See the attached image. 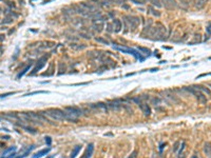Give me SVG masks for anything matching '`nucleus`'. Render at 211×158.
<instances>
[{
	"label": "nucleus",
	"mask_w": 211,
	"mask_h": 158,
	"mask_svg": "<svg viewBox=\"0 0 211 158\" xmlns=\"http://www.w3.org/2000/svg\"><path fill=\"white\" fill-rule=\"evenodd\" d=\"M63 111H65V120L70 122H77L78 117L82 115V110L78 106H65Z\"/></svg>",
	"instance_id": "obj_1"
},
{
	"label": "nucleus",
	"mask_w": 211,
	"mask_h": 158,
	"mask_svg": "<svg viewBox=\"0 0 211 158\" xmlns=\"http://www.w3.org/2000/svg\"><path fill=\"white\" fill-rule=\"evenodd\" d=\"M42 115L49 116L50 118L54 119V120L61 121V120H65V111L60 110V109H49L46 111L41 112Z\"/></svg>",
	"instance_id": "obj_2"
},
{
	"label": "nucleus",
	"mask_w": 211,
	"mask_h": 158,
	"mask_svg": "<svg viewBox=\"0 0 211 158\" xmlns=\"http://www.w3.org/2000/svg\"><path fill=\"white\" fill-rule=\"evenodd\" d=\"M124 20H125V29H126V32L128 31V29H135L139 24V18L136 16L126 15V16H124Z\"/></svg>",
	"instance_id": "obj_3"
},
{
	"label": "nucleus",
	"mask_w": 211,
	"mask_h": 158,
	"mask_svg": "<svg viewBox=\"0 0 211 158\" xmlns=\"http://www.w3.org/2000/svg\"><path fill=\"white\" fill-rule=\"evenodd\" d=\"M114 48H115V50H117V51H121V52H122V53H126V54H131V55H133L134 57L136 58V59L141 60V61H143V60L145 59L144 57H141V53H138L137 51L133 50V48H124V47H114Z\"/></svg>",
	"instance_id": "obj_4"
},
{
	"label": "nucleus",
	"mask_w": 211,
	"mask_h": 158,
	"mask_svg": "<svg viewBox=\"0 0 211 158\" xmlns=\"http://www.w3.org/2000/svg\"><path fill=\"white\" fill-rule=\"evenodd\" d=\"M163 6H165L167 10H174L177 8V3L175 2V0H161Z\"/></svg>",
	"instance_id": "obj_5"
},
{
	"label": "nucleus",
	"mask_w": 211,
	"mask_h": 158,
	"mask_svg": "<svg viewBox=\"0 0 211 158\" xmlns=\"http://www.w3.org/2000/svg\"><path fill=\"white\" fill-rule=\"evenodd\" d=\"M45 61H46V57H45V56H43L42 58H40V59H39V62H38L39 65H37V67H34L33 71L31 72V75H35L38 71H40V70L45 65Z\"/></svg>",
	"instance_id": "obj_6"
},
{
	"label": "nucleus",
	"mask_w": 211,
	"mask_h": 158,
	"mask_svg": "<svg viewBox=\"0 0 211 158\" xmlns=\"http://www.w3.org/2000/svg\"><path fill=\"white\" fill-rule=\"evenodd\" d=\"M99 21V19H94L93 20V25H92V28L94 29V31H96V32H101L102 31V29H104V25H105V23H104V21H101V22H98Z\"/></svg>",
	"instance_id": "obj_7"
},
{
	"label": "nucleus",
	"mask_w": 211,
	"mask_h": 158,
	"mask_svg": "<svg viewBox=\"0 0 211 158\" xmlns=\"http://www.w3.org/2000/svg\"><path fill=\"white\" fill-rule=\"evenodd\" d=\"M138 106L141 108V112H143L146 116H149L151 114V109H150V106H149L147 103H143V102H141V103L138 104Z\"/></svg>",
	"instance_id": "obj_8"
},
{
	"label": "nucleus",
	"mask_w": 211,
	"mask_h": 158,
	"mask_svg": "<svg viewBox=\"0 0 211 158\" xmlns=\"http://www.w3.org/2000/svg\"><path fill=\"white\" fill-rule=\"evenodd\" d=\"M50 148H48V149H42L40 151H38L36 154H34L33 156H32V158H41L43 156H45L46 154H49V152H50Z\"/></svg>",
	"instance_id": "obj_9"
},
{
	"label": "nucleus",
	"mask_w": 211,
	"mask_h": 158,
	"mask_svg": "<svg viewBox=\"0 0 211 158\" xmlns=\"http://www.w3.org/2000/svg\"><path fill=\"white\" fill-rule=\"evenodd\" d=\"M209 1V0H193V3H194V6L198 10H202L204 6L206 5V3Z\"/></svg>",
	"instance_id": "obj_10"
},
{
	"label": "nucleus",
	"mask_w": 211,
	"mask_h": 158,
	"mask_svg": "<svg viewBox=\"0 0 211 158\" xmlns=\"http://www.w3.org/2000/svg\"><path fill=\"white\" fill-rule=\"evenodd\" d=\"M93 150H94V144L93 143H90L87 148V151H85V155L82 156V158H90L92 156V153H93Z\"/></svg>",
	"instance_id": "obj_11"
},
{
	"label": "nucleus",
	"mask_w": 211,
	"mask_h": 158,
	"mask_svg": "<svg viewBox=\"0 0 211 158\" xmlns=\"http://www.w3.org/2000/svg\"><path fill=\"white\" fill-rule=\"evenodd\" d=\"M113 25H114V32L115 33H118L121 32V28H122V23L119 19H114L113 20Z\"/></svg>",
	"instance_id": "obj_12"
},
{
	"label": "nucleus",
	"mask_w": 211,
	"mask_h": 158,
	"mask_svg": "<svg viewBox=\"0 0 211 158\" xmlns=\"http://www.w3.org/2000/svg\"><path fill=\"white\" fill-rule=\"evenodd\" d=\"M80 5L82 6V9L85 10V12H93L95 10V8L93 5H91V4H88V3H85V2H81V3H80Z\"/></svg>",
	"instance_id": "obj_13"
},
{
	"label": "nucleus",
	"mask_w": 211,
	"mask_h": 158,
	"mask_svg": "<svg viewBox=\"0 0 211 158\" xmlns=\"http://www.w3.org/2000/svg\"><path fill=\"white\" fill-rule=\"evenodd\" d=\"M149 2L151 3V5L153 8H157V9H161L163 8V4H161V0H148Z\"/></svg>",
	"instance_id": "obj_14"
},
{
	"label": "nucleus",
	"mask_w": 211,
	"mask_h": 158,
	"mask_svg": "<svg viewBox=\"0 0 211 158\" xmlns=\"http://www.w3.org/2000/svg\"><path fill=\"white\" fill-rule=\"evenodd\" d=\"M194 95L196 96V98L198 99V101H200V102H202V103H206V102H207V99H206V97L204 96L202 93H197V92L195 91Z\"/></svg>",
	"instance_id": "obj_15"
},
{
	"label": "nucleus",
	"mask_w": 211,
	"mask_h": 158,
	"mask_svg": "<svg viewBox=\"0 0 211 158\" xmlns=\"http://www.w3.org/2000/svg\"><path fill=\"white\" fill-rule=\"evenodd\" d=\"M193 89H195V90H201V91H203V92H205V93H207L208 95H211L210 90L208 89V87H205V86H193Z\"/></svg>",
	"instance_id": "obj_16"
},
{
	"label": "nucleus",
	"mask_w": 211,
	"mask_h": 158,
	"mask_svg": "<svg viewBox=\"0 0 211 158\" xmlns=\"http://www.w3.org/2000/svg\"><path fill=\"white\" fill-rule=\"evenodd\" d=\"M31 67H32L31 64H30V65H26V67H25V69H24L22 72H20L18 75H17V79H19V78H21V77H22V76H24V75H25L26 73H28L29 70L31 69Z\"/></svg>",
	"instance_id": "obj_17"
},
{
	"label": "nucleus",
	"mask_w": 211,
	"mask_h": 158,
	"mask_svg": "<svg viewBox=\"0 0 211 158\" xmlns=\"http://www.w3.org/2000/svg\"><path fill=\"white\" fill-rule=\"evenodd\" d=\"M33 149H35V145H31V148H29V149L26 150L22 155H21V156H18V157H16V158H24V157H26V156H28V155L32 152V150H33Z\"/></svg>",
	"instance_id": "obj_18"
},
{
	"label": "nucleus",
	"mask_w": 211,
	"mask_h": 158,
	"mask_svg": "<svg viewBox=\"0 0 211 158\" xmlns=\"http://www.w3.org/2000/svg\"><path fill=\"white\" fill-rule=\"evenodd\" d=\"M14 21V18L12 16H5L2 20V23L3 24H9V23H12Z\"/></svg>",
	"instance_id": "obj_19"
},
{
	"label": "nucleus",
	"mask_w": 211,
	"mask_h": 158,
	"mask_svg": "<svg viewBox=\"0 0 211 158\" xmlns=\"http://www.w3.org/2000/svg\"><path fill=\"white\" fill-rule=\"evenodd\" d=\"M80 149H81V147H80V145H77V147H76L75 149L73 150L72 154H71V158H75L76 156H77V154H78V153H79Z\"/></svg>",
	"instance_id": "obj_20"
},
{
	"label": "nucleus",
	"mask_w": 211,
	"mask_h": 158,
	"mask_svg": "<svg viewBox=\"0 0 211 158\" xmlns=\"http://www.w3.org/2000/svg\"><path fill=\"white\" fill-rule=\"evenodd\" d=\"M95 40H96L97 42L104 43V44H106V45H110V42H109V41L106 40L105 38H102V37H96V38H95Z\"/></svg>",
	"instance_id": "obj_21"
},
{
	"label": "nucleus",
	"mask_w": 211,
	"mask_h": 158,
	"mask_svg": "<svg viewBox=\"0 0 211 158\" xmlns=\"http://www.w3.org/2000/svg\"><path fill=\"white\" fill-rule=\"evenodd\" d=\"M12 151H13V152H15V151H16V147H11V148H9V149H6V150L3 152V154H2V155H3V157H5L10 152H12ZM3 157H2V158H3Z\"/></svg>",
	"instance_id": "obj_22"
},
{
	"label": "nucleus",
	"mask_w": 211,
	"mask_h": 158,
	"mask_svg": "<svg viewBox=\"0 0 211 158\" xmlns=\"http://www.w3.org/2000/svg\"><path fill=\"white\" fill-rule=\"evenodd\" d=\"M149 10L151 11V13L153 14L154 16H156V17H161V13H159L158 11H156L155 9L153 8V6H149Z\"/></svg>",
	"instance_id": "obj_23"
},
{
	"label": "nucleus",
	"mask_w": 211,
	"mask_h": 158,
	"mask_svg": "<svg viewBox=\"0 0 211 158\" xmlns=\"http://www.w3.org/2000/svg\"><path fill=\"white\" fill-rule=\"evenodd\" d=\"M138 51L145 53V55H148V56L151 54V51L149 50V48H138Z\"/></svg>",
	"instance_id": "obj_24"
},
{
	"label": "nucleus",
	"mask_w": 211,
	"mask_h": 158,
	"mask_svg": "<svg viewBox=\"0 0 211 158\" xmlns=\"http://www.w3.org/2000/svg\"><path fill=\"white\" fill-rule=\"evenodd\" d=\"M114 25L112 23H107V32L108 33H112V32H114Z\"/></svg>",
	"instance_id": "obj_25"
},
{
	"label": "nucleus",
	"mask_w": 211,
	"mask_h": 158,
	"mask_svg": "<svg viewBox=\"0 0 211 158\" xmlns=\"http://www.w3.org/2000/svg\"><path fill=\"white\" fill-rule=\"evenodd\" d=\"M205 152L207 154H211V144L210 143H206L205 144Z\"/></svg>",
	"instance_id": "obj_26"
},
{
	"label": "nucleus",
	"mask_w": 211,
	"mask_h": 158,
	"mask_svg": "<svg viewBox=\"0 0 211 158\" xmlns=\"http://www.w3.org/2000/svg\"><path fill=\"white\" fill-rule=\"evenodd\" d=\"M22 128L26 131V132H30V133H32V134H35L36 133V131L34 130L33 128H30V126H22Z\"/></svg>",
	"instance_id": "obj_27"
},
{
	"label": "nucleus",
	"mask_w": 211,
	"mask_h": 158,
	"mask_svg": "<svg viewBox=\"0 0 211 158\" xmlns=\"http://www.w3.org/2000/svg\"><path fill=\"white\" fill-rule=\"evenodd\" d=\"M43 93H48V92H45V91H35V92H32V93H29L24 96H32V95H35V94H43Z\"/></svg>",
	"instance_id": "obj_28"
},
{
	"label": "nucleus",
	"mask_w": 211,
	"mask_h": 158,
	"mask_svg": "<svg viewBox=\"0 0 211 158\" xmlns=\"http://www.w3.org/2000/svg\"><path fill=\"white\" fill-rule=\"evenodd\" d=\"M102 5H110L114 3V0H102Z\"/></svg>",
	"instance_id": "obj_29"
},
{
	"label": "nucleus",
	"mask_w": 211,
	"mask_h": 158,
	"mask_svg": "<svg viewBox=\"0 0 211 158\" xmlns=\"http://www.w3.org/2000/svg\"><path fill=\"white\" fill-rule=\"evenodd\" d=\"M180 1H181V5L185 6V9H187L188 6L190 5V3H189V0H180Z\"/></svg>",
	"instance_id": "obj_30"
},
{
	"label": "nucleus",
	"mask_w": 211,
	"mask_h": 158,
	"mask_svg": "<svg viewBox=\"0 0 211 158\" xmlns=\"http://www.w3.org/2000/svg\"><path fill=\"white\" fill-rule=\"evenodd\" d=\"M45 143L48 147H50L51 143H52V139H51V137H45Z\"/></svg>",
	"instance_id": "obj_31"
},
{
	"label": "nucleus",
	"mask_w": 211,
	"mask_h": 158,
	"mask_svg": "<svg viewBox=\"0 0 211 158\" xmlns=\"http://www.w3.org/2000/svg\"><path fill=\"white\" fill-rule=\"evenodd\" d=\"M209 75H211V73H204V74L198 75V76L196 77V79H198V78H202V77H205V76H209Z\"/></svg>",
	"instance_id": "obj_32"
},
{
	"label": "nucleus",
	"mask_w": 211,
	"mask_h": 158,
	"mask_svg": "<svg viewBox=\"0 0 211 158\" xmlns=\"http://www.w3.org/2000/svg\"><path fill=\"white\" fill-rule=\"evenodd\" d=\"M79 36H81V37L85 38V39H90V35H88V34H83V33H79Z\"/></svg>",
	"instance_id": "obj_33"
},
{
	"label": "nucleus",
	"mask_w": 211,
	"mask_h": 158,
	"mask_svg": "<svg viewBox=\"0 0 211 158\" xmlns=\"http://www.w3.org/2000/svg\"><path fill=\"white\" fill-rule=\"evenodd\" d=\"M184 149H185V142H183L181 143V149H180V151H178V155H181V152L184 151Z\"/></svg>",
	"instance_id": "obj_34"
},
{
	"label": "nucleus",
	"mask_w": 211,
	"mask_h": 158,
	"mask_svg": "<svg viewBox=\"0 0 211 158\" xmlns=\"http://www.w3.org/2000/svg\"><path fill=\"white\" fill-rule=\"evenodd\" d=\"M126 0H114V3H117V4H124Z\"/></svg>",
	"instance_id": "obj_35"
},
{
	"label": "nucleus",
	"mask_w": 211,
	"mask_h": 158,
	"mask_svg": "<svg viewBox=\"0 0 211 158\" xmlns=\"http://www.w3.org/2000/svg\"><path fill=\"white\" fill-rule=\"evenodd\" d=\"M130 1L133 2V3H135V4H139V5H141V4H143L141 1H139V0H130Z\"/></svg>",
	"instance_id": "obj_36"
},
{
	"label": "nucleus",
	"mask_w": 211,
	"mask_h": 158,
	"mask_svg": "<svg viewBox=\"0 0 211 158\" xmlns=\"http://www.w3.org/2000/svg\"><path fill=\"white\" fill-rule=\"evenodd\" d=\"M135 156H136V152H133V153H132V155H130L128 158H135Z\"/></svg>",
	"instance_id": "obj_37"
},
{
	"label": "nucleus",
	"mask_w": 211,
	"mask_h": 158,
	"mask_svg": "<svg viewBox=\"0 0 211 158\" xmlns=\"http://www.w3.org/2000/svg\"><path fill=\"white\" fill-rule=\"evenodd\" d=\"M178 144H180V142H176V143H175V145H174V148H173V151H176V150H177Z\"/></svg>",
	"instance_id": "obj_38"
},
{
	"label": "nucleus",
	"mask_w": 211,
	"mask_h": 158,
	"mask_svg": "<svg viewBox=\"0 0 211 158\" xmlns=\"http://www.w3.org/2000/svg\"><path fill=\"white\" fill-rule=\"evenodd\" d=\"M4 38H5V36H4L3 34H0V41H3Z\"/></svg>",
	"instance_id": "obj_39"
},
{
	"label": "nucleus",
	"mask_w": 211,
	"mask_h": 158,
	"mask_svg": "<svg viewBox=\"0 0 211 158\" xmlns=\"http://www.w3.org/2000/svg\"><path fill=\"white\" fill-rule=\"evenodd\" d=\"M122 8H124L125 10H129V9H130V8H129V5H128V4H125V3H124V4H122Z\"/></svg>",
	"instance_id": "obj_40"
},
{
	"label": "nucleus",
	"mask_w": 211,
	"mask_h": 158,
	"mask_svg": "<svg viewBox=\"0 0 211 158\" xmlns=\"http://www.w3.org/2000/svg\"><path fill=\"white\" fill-rule=\"evenodd\" d=\"M14 93H6V94H3V95H1L0 97H6V96H9V95H13Z\"/></svg>",
	"instance_id": "obj_41"
},
{
	"label": "nucleus",
	"mask_w": 211,
	"mask_h": 158,
	"mask_svg": "<svg viewBox=\"0 0 211 158\" xmlns=\"http://www.w3.org/2000/svg\"><path fill=\"white\" fill-rule=\"evenodd\" d=\"M8 4H9V5H10V6H13V8H15V3H14V2H12V1H10V2H9V3H8Z\"/></svg>",
	"instance_id": "obj_42"
},
{
	"label": "nucleus",
	"mask_w": 211,
	"mask_h": 158,
	"mask_svg": "<svg viewBox=\"0 0 211 158\" xmlns=\"http://www.w3.org/2000/svg\"><path fill=\"white\" fill-rule=\"evenodd\" d=\"M164 147H165V144H164V143H161V147H159V150H161V151H163Z\"/></svg>",
	"instance_id": "obj_43"
},
{
	"label": "nucleus",
	"mask_w": 211,
	"mask_h": 158,
	"mask_svg": "<svg viewBox=\"0 0 211 158\" xmlns=\"http://www.w3.org/2000/svg\"><path fill=\"white\" fill-rule=\"evenodd\" d=\"M151 72H156V71H158V69L157 67H156V69H152V70H150Z\"/></svg>",
	"instance_id": "obj_44"
},
{
	"label": "nucleus",
	"mask_w": 211,
	"mask_h": 158,
	"mask_svg": "<svg viewBox=\"0 0 211 158\" xmlns=\"http://www.w3.org/2000/svg\"><path fill=\"white\" fill-rule=\"evenodd\" d=\"M139 1H141V3H143V4H144V3H146V2H147V1H148V0H139Z\"/></svg>",
	"instance_id": "obj_45"
},
{
	"label": "nucleus",
	"mask_w": 211,
	"mask_h": 158,
	"mask_svg": "<svg viewBox=\"0 0 211 158\" xmlns=\"http://www.w3.org/2000/svg\"><path fill=\"white\" fill-rule=\"evenodd\" d=\"M6 29H8V28H6V26H2V28H1V30H6Z\"/></svg>",
	"instance_id": "obj_46"
},
{
	"label": "nucleus",
	"mask_w": 211,
	"mask_h": 158,
	"mask_svg": "<svg viewBox=\"0 0 211 158\" xmlns=\"http://www.w3.org/2000/svg\"><path fill=\"white\" fill-rule=\"evenodd\" d=\"M192 158H197V157H196V156H193V157H192Z\"/></svg>",
	"instance_id": "obj_47"
},
{
	"label": "nucleus",
	"mask_w": 211,
	"mask_h": 158,
	"mask_svg": "<svg viewBox=\"0 0 211 158\" xmlns=\"http://www.w3.org/2000/svg\"></svg>",
	"instance_id": "obj_48"
}]
</instances>
